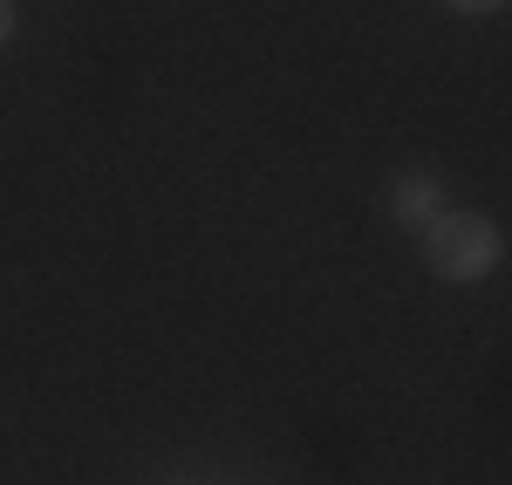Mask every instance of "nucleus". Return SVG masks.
<instances>
[{"label":"nucleus","mask_w":512,"mask_h":485,"mask_svg":"<svg viewBox=\"0 0 512 485\" xmlns=\"http://www.w3.org/2000/svg\"><path fill=\"white\" fill-rule=\"evenodd\" d=\"M417 253H424V267H431L437 281L451 287H478L485 274H499V260H506V233L485 219V212H437V219H424L417 226Z\"/></svg>","instance_id":"obj_1"},{"label":"nucleus","mask_w":512,"mask_h":485,"mask_svg":"<svg viewBox=\"0 0 512 485\" xmlns=\"http://www.w3.org/2000/svg\"><path fill=\"white\" fill-rule=\"evenodd\" d=\"M390 212L403 219V226H424V219H437V212H444V185H437V171H396Z\"/></svg>","instance_id":"obj_2"},{"label":"nucleus","mask_w":512,"mask_h":485,"mask_svg":"<svg viewBox=\"0 0 512 485\" xmlns=\"http://www.w3.org/2000/svg\"><path fill=\"white\" fill-rule=\"evenodd\" d=\"M444 7H451V14H465V21H492L506 0H444Z\"/></svg>","instance_id":"obj_3"},{"label":"nucleus","mask_w":512,"mask_h":485,"mask_svg":"<svg viewBox=\"0 0 512 485\" xmlns=\"http://www.w3.org/2000/svg\"><path fill=\"white\" fill-rule=\"evenodd\" d=\"M14 28H21V0H0V48L14 41Z\"/></svg>","instance_id":"obj_4"}]
</instances>
